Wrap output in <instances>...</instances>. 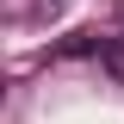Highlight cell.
<instances>
[{"mask_svg":"<svg viewBox=\"0 0 124 124\" xmlns=\"http://www.w3.org/2000/svg\"><path fill=\"white\" fill-rule=\"evenodd\" d=\"M87 50H99V44H93L87 31H75V37H68V44H62V56H87Z\"/></svg>","mask_w":124,"mask_h":124,"instance_id":"7a4b0ae2","label":"cell"},{"mask_svg":"<svg viewBox=\"0 0 124 124\" xmlns=\"http://www.w3.org/2000/svg\"><path fill=\"white\" fill-rule=\"evenodd\" d=\"M99 62L112 81H124V37H99Z\"/></svg>","mask_w":124,"mask_h":124,"instance_id":"6da1fadb","label":"cell"}]
</instances>
